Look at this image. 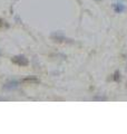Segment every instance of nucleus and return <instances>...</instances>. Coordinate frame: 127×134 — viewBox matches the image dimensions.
<instances>
[{
    "instance_id": "3",
    "label": "nucleus",
    "mask_w": 127,
    "mask_h": 134,
    "mask_svg": "<svg viewBox=\"0 0 127 134\" xmlns=\"http://www.w3.org/2000/svg\"><path fill=\"white\" fill-rule=\"evenodd\" d=\"M113 9H114V11H115V13L120 14V13H123V11L126 10V7L123 4H120V2H116V4L113 5Z\"/></svg>"
},
{
    "instance_id": "4",
    "label": "nucleus",
    "mask_w": 127,
    "mask_h": 134,
    "mask_svg": "<svg viewBox=\"0 0 127 134\" xmlns=\"http://www.w3.org/2000/svg\"><path fill=\"white\" fill-rule=\"evenodd\" d=\"M18 84H19V82H18V81L12 80V81L7 82V83L5 84L4 88H5V90H14V88H16L18 86Z\"/></svg>"
},
{
    "instance_id": "7",
    "label": "nucleus",
    "mask_w": 127,
    "mask_h": 134,
    "mask_svg": "<svg viewBox=\"0 0 127 134\" xmlns=\"http://www.w3.org/2000/svg\"><path fill=\"white\" fill-rule=\"evenodd\" d=\"M4 26H7L8 27V25L6 24V21L4 19H0V27H4Z\"/></svg>"
},
{
    "instance_id": "1",
    "label": "nucleus",
    "mask_w": 127,
    "mask_h": 134,
    "mask_svg": "<svg viewBox=\"0 0 127 134\" xmlns=\"http://www.w3.org/2000/svg\"><path fill=\"white\" fill-rule=\"evenodd\" d=\"M11 62L18 66H21V67H27L29 65V60H28V58L25 57L24 55H16V56L11 57Z\"/></svg>"
},
{
    "instance_id": "2",
    "label": "nucleus",
    "mask_w": 127,
    "mask_h": 134,
    "mask_svg": "<svg viewBox=\"0 0 127 134\" xmlns=\"http://www.w3.org/2000/svg\"><path fill=\"white\" fill-rule=\"evenodd\" d=\"M50 37L54 39L55 41H69V39H67L65 36L63 35L61 32H59V31H56V32H52L51 35H50Z\"/></svg>"
},
{
    "instance_id": "6",
    "label": "nucleus",
    "mask_w": 127,
    "mask_h": 134,
    "mask_svg": "<svg viewBox=\"0 0 127 134\" xmlns=\"http://www.w3.org/2000/svg\"><path fill=\"white\" fill-rule=\"evenodd\" d=\"M111 76H113L111 80H113L114 82H119L120 81V72L119 71H115V73H114Z\"/></svg>"
},
{
    "instance_id": "5",
    "label": "nucleus",
    "mask_w": 127,
    "mask_h": 134,
    "mask_svg": "<svg viewBox=\"0 0 127 134\" xmlns=\"http://www.w3.org/2000/svg\"><path fill=\"white\" fill-rule=\"evenodd\" d=\"M22 83H39V80L36 76H28L22 80Z\"/></svg>"
}]
</instances>
